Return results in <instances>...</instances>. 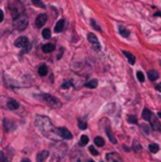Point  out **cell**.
Returning <instances> with one entry per match:
<instances>
[{
  "label": "cell",
  "instance_id": "cell-44",
  "mask_svg": "<svg viewBox=\"0 0 161 162\" xmlns=\"http://www.w3.org/2000/svg\"><path fill=\"white\" fill-rule=\"evenodd\" d=\"M102 162H103V161H102Z\"/></svg>",
  "mask_w": 161,
  "mask_h": 162
},
{
  "label": "cell",
  "instance_id": "cell-41",
  "mask_svg": "<svg viewBox=\"0 0 161 162\" xmlns=\"http://www.w3.org/2000/svg\"><path fill=\"white\" fill-rule=\"evenodd\" d=\"M156 88H157V90H160V85H157V86H156Z\"/></svg>",
  "mask_w": 161,
  "mask_h": 162
},
{
  "label": "cell",
  "instance_id": "cell-34",
  "mask_svg": "<svg viewBox=\"0 0 161 162\" xmlns=\"http://www.w3.org/2000/svg\"><path fill=\"white\" fill-rule=\"evenodd\" d=\"M91 24H92L93 28H94V29H95V30H97V31H102L101 26L96 24V22H95V20H94V19H92V20H91Z\"/></svg>",
  "mask_w": 161,
  "mask_h": 162
},
{
  "label": "cell",
  "instance_id": "cell-26",
  "mask_svg": "<svg viewBox=\"0 0 161 162\" xmlns=\"http://www.w3.org/2000/svg\"><path fill=\"white\" fill-rule=\"evenodd\" d=\"M77 125H78V128H80V129H82V130H85V129H87V124L84 122V120H82V119H78Z\"/></svg>",
  "mask_w": 161,
  "mask_h": 162
},
{
  "label": "cell",
  "instance_id": "cell-3",
  "mask_svg": "<svg viewBox=\"0 0 161 162\" xmlns=\"http://www.w3.org/2000/svg\"><path fill=\"white\" fill-rule=\"evenodd\" d=\"M28 24H29V19L27 18V16L23 15V13L20 16H18L17 18H15V20H13V26H15V28L18 31L26 30Z\"/></svg>",
  "mask_w": 161,
  "mask_h": 162
},
{
  "label": "cell",
  "instance_id": "cell-30",
  "mask_svg": "<svg viewBox=\"0 0 161 162\" xmlns=\"http://www.w3.org/2000/svg\"><path fill=\"white\" fill-rule=\"evenodd\" d=\"M72 82L71 81H64L63 82V84H62V88H63V90H67V88H70V87L72 86Z\"/></svg>",
  "mask_w": 161,
  "mask_h": 162
},
{
  "label": "cell",
  "instance_id": "cell-36",
  "mask_svg": "<svg viewBox=\"0 0 161 162\" xmlns=\"http://www.w3.org/2000/svg\"><path fill=\"white\" fill-rule=\"evenodd\" d=\"M0 162H9V160L6 158V156L2 153V151H0Z\"/></svg>",
  "mask_w": 161,
  "mask_h": 162
},
{
  "label": "cell",
  "instance_id": "cell-19",
  "mask_svg": "<svg viewBox=\"0 0 161 162\" xmlns=\"http://www.w3.org/2000/svg\"><path fill=\"white\" fill-rule=\"evenodd\" d=\"M151 116H152V113H151L148 108H145L144 111H142V118H144V120L149 122L150 118H151Z\"/></svg>",
  "mask_w": 161,
  "mask_h": 162
},
{
  "label": "cell",
  "instance_id": "cell-20",
  "mask_svg": "<svg viewBox=\"0 0 161 162\" xmlns=\"http://www.w3.org/2000/svg\"><path fill=\"white\" fill-rule=\"evenodd\" d=\"M106 135L108 136V139L110 140V142H112V143H117V140H116V138L114 137V135L112 133V130H110L109 127H106Z\"/></svg>",
  "mask_w": 161,
  "mask_h": 162
},
{
  "label": "cell",
  "instance_id": "cell-39",
  "mask_svg": "<svg viewBox=\"0 0 161 162\" xmlns=\"http://www.w3.org/2000/svg\"><path fill=\"white\" fill-rule=\"evenodd\" d=\"M62 52H63V49H61V51H60V54L58 55V58H61V56H62Z\"/></svg>",
  "mask_w": 161,
  "mask_h": 162
},
{
  "label": "cell",
  "instance_id": "cell-32",
  "mask_svg": "<svg viewBox=\"0 0 161 162\" xmlns=\"http://www.w3.org/2000/svg\"><path fill=\"white\" fill-rule=\"evenodd\" d=\"M141 149H142V148H141V145L140 143H139L138 141H134V150L135 151H141Z\"/></svg>",
  "mask_w": 161,
  "mask_h": 162
},
{
  "label": "cell",
  "instance_id": "cell-38",
  "mask_svg": "<svg viewBox=\"0 0 161 162\" xmlns=\"http://www.w3.org/2000/svg\"><path fill=\"white\" fill-rule=\"evenodd\" d=\"M3 18H5L3 11H2V10H0V22H2V21H3Z\"/></svg>",
  "mask_w": 161,
  "mask_h": 162
},
{
  "label": "cell",
  "instance_id": "cell-10",
  "mask_svg": "<svg viewBox=\"0 0 161 162\" xmlns=\"http://www.w3.org/2000/svg\"><path fill=\"white\" fill-rule=\"evenodd\" d=\"M106 160L108 162H124L123 159L120 158V156L116 152H109L106 154Z\"/></svg>",
  "mask_w": 161,
  "mask_h": 162
},
{
  "label": "cell",
  "instance_id": "cell-9",
  "mask_svg": "<svg viewBox=\"0 0 161 162\" xmlns=\"http://www.w3.org/2000/svg\"><path fill=\"white\" fill-rule=\"evenodd\" d=\"M3 125H5V129H6L7 132H10V131H13L17 127V125L13 120H10V119L6 118L3 120Z\"/></svg>",
  "mask_w": 161,
  "mask_h": 162
},
{
  "label": "cell",
  "instance_id": "cell-13",
  "mask_svg": "<svg viewBox=\"0 0 161 162\" xmlns=\"http://www.w3.org/2000/svg\"><path fill=\"white\" fill-rule=\"evenodd\" d=\"M150 122H151V128H152L153 130H156V131H159L161 129V125H160V122H159L158 119L156 118L155 116H151V118H150V120H149Z\"/></svg>",
  "mask_w": 161,
  "mask_h": 162
},
{
  "label": "cell",
  "instance_id": "cell-37",
  "mask_svg": "<svg viewBox=\"0 0 161 162\" xmlns=\"http://www.w3.org/2000/svg\"><path fill=\"white\" fill-rule=\"evenodd\" d=\"M140 127H141V129H142V130H144L146 133H149V127H148L147 125H141Z\"/></svg>",
  "mask_w": 161,
  "mask_h": 162
},
{
  "label": "cell",
  "instance_id": "cell-28",
  "mask_svg": "<svg viewBox=\"0 0 161 162\" xmlns=\"http://www.w3.org/2000/svg\"><path fill=\"white\" fill-rule=\"evenodd\" d=\"M32 3L34 5V6L39 7V8H45V6H44V3L41 1V0H31Z\"/></svg>",
  "mask_w": 161,
  "mask_h": 162
},
{
  "label": "cell",
  "instance_id": "cell-4",
  "mask_svg": "<svg viewBox=\"0 0 161 162\" xmlns=\"http://www.w3.org/2000/svg\"><path fill=\"white\" fill-rule=\"evenodd\" d=\"M87 40H88V42L92 45L93 50H95V51H99L101 50V43H99L97 37L94 33H88L87 34Z\"/></svg>",
  "mask_w": 161,
  "mask_h": 162
},
{
  "label": "cell",
  "instance_id": "cell-1",
  "mask_svg": "<svg viewBox=\"0 0 161 162\" xmlns=\"http://www.w3.org/2000/svg\"><path fill=\"white\" fill-rule=\"evenodd\" d=\"M35 127L38 128V130L40 131V133L43 137L48 139H52V140H56L58 139V133L55 130L54 126L51 122L48 117L45 116L38 115L35 116Z\"/></svg>",
  "mask_w": 161,
  "mask_h": 162
},
{
  "label": "cell",
  "instance_id": "cell-43",
  "mask_svg": "<svg viewBox=\"0 0 161 162\" xmlns=\"http://www.w3.org/2000/svg\"><path fill=\"white\" fill-rule=\"evenodd\" d=\"M86 162H94V161H93V160H87Z\"/></svg>",
  "mask_w": 161,
  "mask_h": 162
},
{
  "label": "cell",
  "instance_id": "cell-11",
  "mask_svg": "<svg viewBox=\"0 0 161 162\" xmlns=\"http://www.w3.org/2000/svg\"><path fill=\"white\" fill-rule=\"evenodd\" d=\"M28 43H29V40H28L27 37H19V38L15 41V45L17 46V48H22V49Z\"/></svg>",
  "mask_w": 161,
  "mask_h": 162
},
{
  "label": "cell",
  "instance_id": "cell-16",
  "mask_svg": "<svg viewBox=\"0 0 161 162\" xmlns=\"http://www.w3.org/2000/svg\"><path fill=\"white\" fill-rule=\"evenodd\" d=\"M54 49H55V46L52 43H46L42 45V51H43L44 53H51L54 51Z\"/></svg>",
  "mask_w": 161,
  "mask_h": 162
},
{
  "label": "cell",
  "instance_id": "cell-5",
  "mask_svg": "<svg viewBox=\"0 0 161 162\" xmlns=\"http://www.w3.org/2000/svg\"><path fill=\"white\" fill-rule=\"evenodd\" d=\"M55 130H56V133L59 135V137H61V138L66 139V140H70V139L73 138L72 132H71L69 129H66V128L60 127V128H56Z\"/></svg>",
  "mask_w": 161,
  "mask_h": 162
},
{
  "label": "cell",
  "instance_id": "cell-23",
  "mask_svg": "<svg viewBox=\"0 0 161 162\" xmlns=\"http://www.w3.org/2000/svg\"><path fill=\"white\" fill-rule=\"evenodd\" d=\"M118 30H119V33L121 34V37H124V38H128V37H129L130 32L127 29H125L124 26H119V29Z\"/></svg>",
  "mask_w": 161,
  "mask_h": 162
},
{
  "label": "cell",
  "instance_id": "cell-18",
  "mask_svg": "<svg viewBox=\"0 0 161 162\" xmlns=\"http://www.w3.org/2000/svg\"><path fill=\"white\" fill-rule=\"evenodd\" d=\"M123 54H124L125 56L127 58V60H128V62H129L130 65H134V64H135L136 58H135V56H134V55L131 54V53H130V52H127V51H124V52H123Z\"/></svg>",
  "mask_w": 161,
  "mask_h": 162
},
{
  "label": "cell",
  "instance_id": "cell-6",
  "mask_svg": "<svg viewBox=\"0 0 161 162\" xmlns=\"http://www.w3.org/2000/svg\"><path fill=\"white\" fill-rule=\"evenodd\" d=\"M71 161L72 162H86L85 154H84L82 151H78V150L73 151L72 156H71Z\"/></svg>",
  "mask_w": 161,
  "mask_h": 162
},
{
  "label": "cell",
  "instance_id": "cell-31",
  "mask_svg": "<svg viewBox=\"0 0 161 162\" xmlns=\"http://www.w3.org/2000/svg\"><path fill=\"white\" fill-rule=\"evenodd\" d=\"M128 122H130V124H138V120L136 118V116L129 115L128 116Z\"/></svg>",
  "mask_w": 161,
  "mask_h": 162
},
{
  "label": "cell",
  "instance_id": "cell-21",
  "mask_svg": "<svg viewBox=\"0 0 161 162\" xmlns=\"http://www.w3.org/2000/svg\"><path fill=\"white\" fill-rule=\"evenodd\" d=\"M97 84H98V82H97V79H91V81H88L85 84V86L87 87V88H96L97 87Z\"/></svg>",
  "mask_w": 161,
  "mask_h": 162
},
{
  "label": "cell",
  "instance_id": "cell-22",
  "mask_svg": "<svg viewBox=\"0 0 161 162\" xmlns=\"http://www.w3.org/2000/svg\"><path fill=\"white\" fill-rule=\"evenodd\" d=\"M39 74H40V76H45L46 74H48V66L46 65H41L40 67H39Z\"/></svg>",
  "mask_w": 161,
  "mask_h": 162
},
{
  "label": "cell",
  "instance_id": "cell-17",
  "mask_svg": "<svg viewBox=\"0 0 161 162\" xmlns=\"http://www.w3.org/2000/svg\"><path fill=\"white\" fill-rule=\"evenodd\" d=\"M148 77H149L150 81H156V79H158L159 78V73L156 71V69H151L148 72Z\"/></svg>",
  "mask_w": 161,
  "mask_h": 162
},
{
  "label": "cell",
  "instance_id": "cell-35",
  "mask_svg": "<svg viewBox=\"0 0 161 162\" xmlns=\"http://www.w3.org/2000/svg\"><path fill=\"white\" fill-rule=\"evenodd\" d=\"M89 152H91L93 156H98V151L96 150V149L93 147V146H91V147H89Z\"/></svg>",
  "mask_w": 161,
  "mask_h": 162
},
{
  "label": "cell",
  "instance_id": "cell-29",
  "mask_svg": "<svg viewBox=\"0 0 161 162\" xmlns=\"http://www.w3.org/2000/svg\"><path fill=\"white\" fill-rule=\"evenodd\" d=\"M42 37H43L44 39L51 38V31H50V29H44L43 31H42Z\"/></svg>",
  "mask_w": 161,
  "mask_h": 162
},
{
  "label": "cell",
  "instance_id": "cell-33",
  "mask_svg": "<svg viewBox=\"0 0 161 162\" xmlns=\"http://www.w3.org/2000/svg\"><path fill=\"white\" fill-rule=\"evenodd\" d=\"M137 78H138V81H139V82H141V83H142V82L145 81V75H144V73L140 72V71H139V72H137Z\"/></svg>",
  "mask_w": 161,
  "mask_h": 162
},
{
  "label": "cell",
  "instance_id": "cell-25",
  "mask_svg": "<svg viewBox=\"0 0 161 162\" xmlns=\"http://www.w3.org/2000/svg\"><path fill=\"white\" fill-rule=\"evenodd\" d=\"M149 150H150V152H152V153H157L159 151V146L157 145V143H151V145L149 146Z\"/></svg>",
  "mask_w": 161,
  "mask_h": 162
},
{
  "label": "cell",
  "instance_id": "cell-8",
  "mask_svg": "<svg viewBox=\"0 0 161 162\" xmlns=\"http://www.w3.org/2000/svg\"><path fill=\"white\" fill-rule=\"evenodd\" d=\"M11 13H12V17L13 19L17 18L18 16H20L23 13V7L21 6L20 3H17V5H13L11 7Z\"/></svg>",
  "mask_w": 161,
  "mask_h": 162
},
{
  "label": "cell",
  "instance_id": "cell-2",
  "mask_svg": "<svg viewBox=\"0 0 161 162\" xmlns=\"http://www.w3.org/2000/svg\"><path fill=\"white\" fill-rule=\"evenodd\" d=\"M38 98L45 103L46 105H49L50 107L52 108H60L62 106V103L60 101V99L54 97V96L50 95V94H41L38 96Z\"/></svg>",
  "mask_w": 161,
  "mask_h": 162
},
{
  "label": "cell",
  "instance_id": "cell-27",
  "mask_svg": "<svg viewBox=\"0 0 161 162\" xmlns=\"http://www.w3.org/2000/svg\"><path fill=\"white\" fill-rule=\"evenodd\" d=\"M87 143H88V138H87V136H85V135H83V136L80 137V145L83 147V146H86Z\"/></svg>",
  "mask_w": 161,
  "mask_h": 162
},
{
  "label": "cell",
  "instance_id": "cell-40",
  "mask_svg": "<svg viewBox=\"0 0 161 162\" xmlns=\"http://www.w3.org/2000/svg\"><path fill=\"white\" fill-rule=\"evenodd\" d=\"M21 162H31V161H30L29 159H22L21 160Z\"/></svg>",
  "mask_w": 161,
  "mask_h": 162
},
{
  "label": "cell",
  "instance_id": "cell-42",
  "mask_svg": "<svg viewBox=\"0 0 161 162\" xmlns=\"http://www.w3.org/2000/svg\"><path fill=\"white\" fill-rule=\"evenodd\" d=\"M157 116H158L159 118H160V117H161V113H158V114H157Z\"/></svg>",
  "mask_w": 161,
  "mask_h": 162
},
{
  "label": "cell",
  "instance_id": "cell-14",
  "mask_svg": "<svg viewBox=\"0 0 161 162\" xmlns=\"http://www.w3.org/2000/svg\"><path fill=\"white\" fill-rule=\"evenodd\" d=\"M64 26H65V22H64L63 19L59 20L58 22H56V24H55V26H54V32H55V33H60V32L63 31Z\"/></svg>",
  "mask_w": 161,
  "mask_h": 162
},
{
  "label": "cell",
  "instance_id": "cell-15",
  "mask_svg": "<svg viewBox=\"0 0 161 162\" xmlns=\"http://www.w3.org/2000/svg\"><path fill=\"white\" fill-rule=\"evenodd\" d=\"M7 106H8L9 109L16 110V109L19 108V103H18L16 99H9L8 103H7Z\"/></svg>",
  "mask_w": 161,
  "mask_h": 162
},
{
  "label": "cell",
  "instance_id": "cell-24",
  "mask_svg": "<svg viewBox=\"0 0 161 162\" xmlns=\"http://www.w3.org/2000/svg\"><path fill=\"white\" fill-rule=\"evenodd\" d=\"M94 142H95V145L98 146V147H103V146L105 145V141H104V139L102 138V137H96V138L94 139Z\"/></svg>",
  "mask_w": 161,
  "mask_h": 162
},
{
  "label": "cell",
  "instance_id": "cell-7",
  "mask_svg": "<svg viewBox=\"0 0 161 162\" xmlns=\"http://www.w3.org/2000/svg\"><path fill=\"white\" fill-rule=\"evenodd\" d=\"M46 20H48V16L45 13H40V15L38 16L37 19H35V22H34V26L35 28H42V26L45 24Z\"/></svg>",
  "mask_w": 161,
  "mask_h": 162
},
{
  "label": "cell",
  "instance_id": "cell-12",
  "mask_svg": "<svg viewBox=\"0 0 161 162\" xmlns=\"http://www.w3.org/2000/svg\"><path fill=\"white\" fill-rule=\"evenodd\" d=\"M50 156V152L48 150H42L37 154V162H44Z\"/></svg>",
  "mask_w": 161,
  "mask_h": 162
}]
</instances>
